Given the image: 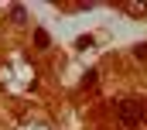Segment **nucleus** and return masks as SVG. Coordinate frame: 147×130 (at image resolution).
<instances>
[{
	"instance_id": "20e7f679",
	"label": "nucleus",
	"mask_w": 147,
	"mask_h": 130,
	"mask_svg": "<svg viewBox=\"0 0 147 130\" xmlns=\"http://www.w3.org/2000/svg\"><path fill=\"white\" fill-rule=\"evenodd\" d=\"M134 55H137V58L144 62V58H147V45H137V48H134Z\"/></svg>"
},
{
	"instance_id": "f03ea898",
	"label": "nucleus",
	"mask_w": 147,
	"mask_h": 130,
	"mask_svg": "<svg viewBox=\"0 0 147 130\" xmlns=\"http://www.w3.org/2000/svg\"><path fill=\"white\" fill-rule=\"evenodd\" d=\"M10 21H14V24H24V21H28V10H24L21 3H17V7H10Z\"/></svg>"
},
{
	"instance_id": "7ed1b4c3",
	"label": "nucleus",
	"mask_w": 147,
	"mask_h": 130,
	"mask_svg": "<svg viewBox=\"0 0 147 130\" xmlns=\"http://www.w3.org/2000/svg\"><path fill=\"white\" fill-rule=\"evenodd\" d=\"M48 41H51L48 31H41V28H38V31H34V45H38V48H48Z\"/></svg>"
},
{
	"instance_id": "f257e3e1",
	"label": "nucleus",
	"mask_w": 147,
	"mask_h": 130,
	"mask_svg": "<svg viewBox=\"0 0 147 130\" xmlns=\"http://www.w3.org/2000/svg\"><path fill=\"white\" fill-rule=\"evenodd\" d=\"M116 110H120V120H123V123H130V127H137L140 120H147V103H137V99L120 103Z\"/></svg>"
}]
</instances>
